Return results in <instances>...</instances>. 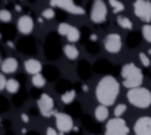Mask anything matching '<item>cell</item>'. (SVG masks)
<instances>
[{
  "instance_id": "44dd1931",
  "label": "cell",
  "mask_w": 151,
  "mask_h": 135,
  "mask_svg": "<svg viewBox=\"0 0 151 135\" xmlns=\"http://www.w3.org/2000/svg\"><path fill=\"white\" fill-rule=\"evenodd\" d=\"M66 38H67V40H68L70 42H77V41L79 40V38H80V32H79V29H78L77 27H72L71 32L68 33V35H67Z\"/></svg>"
},
{
  "instance_id": "4dcf8cb0",
  "label": "cell",
  "mask_w": 151,
  "mask_h": 135,
  "mask_svg": "<svg viewBox=\"0 0 151 135\" xmlns=\"http://www.w3.org/2000/svg\"><path fill=\"white\" fill-rule=\"evenodd\" d=\"M21 119H22V121H24L25 123H28V121H29L28 115H27V114H25V113H22V114H21Z\"/></svg>"
},
{
  "instance_id": "5b68a950",
  "label": "cell",
  "mask_w": 151,
  "mask_h": 135,
  "mask_svg": "<svg viewBox=\"0 0 151 135\" xmlns=\"http://www.w3.org/2000/svg\"><path fill=\"white\" fill-rule=\"evenodd\" d=\"M134 14L139 18V20L144 22L151 21V2L146 0H137L133 2Z\"/></svg>"
},
{
  "instance_id": "d4e9b609",
  "label": "cell",
  "mask_w": 151,
  "mask_h": 135,
  "mask_svg": "<svg viewBox=\"0 0 151 135\" xmlns=\"http://www.w3.org/2000/svg\"><path fill=\"white\" fill-rule=\"evenodd\" d=\"M0 20L2 22H9L12 20V14L7 9H1L0 11Z\"/></svg>"
},
{
  "instance_id": "ffe728a7",
  "label": "cell",
  "mask_w": 151,
  "mask_h": 135,
  "mask_svg": "<svg viewBox=\"0 0 151 135\" xmlns=\"http://www.w3.org/2000/svg\"><path fill=\"white\" fill-rule=\"evenodd\" d=\"M32 83L34 85V87L41 88V87L45 86L46 80H45V77H44L41 74H37V75H33V77H32Z\"/></svg>"
},
{
  "instance_id": "8fae6325",
  "label": "cell",
  "mask_w": 151,
  "mask_h": 135,
  "mask_svg": "<svg viewBox=\"0 0 151 135\" xmlns=\"http://www.w3.org/2000/svg\"><path fill=\"white\" fill-rule=\"evenodd\" d=\"M136 135H151V117L142 116L139 117L133 127Z\"/></svg>"
},
{
  "instance_id": "2e32d148",
  "label": "cell",
  "mask_w": 151,
  "mask_h": 135,
  "mask_svg": "<svg viewBox=\"0 0 151 135\" xmlns=\"http://www.w3.org/2000/svg\"><path fill=\"white\" fill-rule=\"evenodd\" d=\"M94 116L98 121H105L109 116V109L106 106H103V104H99L96 110H94Z\"/></svg>"
},
{
  "instance_id": "1f68e13d",
  "label": "cell",
  "mask_w": 151,
  "mask_h": 135,
  "mask_svg": "<svg viewBox=\"0 0 151 135\" xmlns=\"http://www.w3.org/2000/svg\"><path fill=\"white\" fill-rule=\"evenodd\" d=\"M91 40H97V35H91Z\"/></svg>"
},
{
  "instance_id": "d6986e66",
  "label": "cell",
  "mask_w": 151,
  "mask_h": 135,
  "mask_svg": "<svg viewBox=\"0 0 151 135\" xmlns=\"http://www.w3.org/2000/svg\"><path fill=\"white\" fill-rule=\"evenodd\" d=\"M6 89L9 93H17L19 90V82L15 79H8L7 85H6Z\"/></svg>"
},
{
  "instance_id": "9a60e30c",
  "label": "cell",
  "mask_w": 151,
  "mask_h": 135,
  "mask_svg": "<svg viewBox=\"0 0 151 135\" xmlns=\"http://www.w3.org/2000/svg\"><path fill=\"white\" fill-rule=\"evenodd\" d=\"M64 53H65L66 58L70 59V60H76L79 56L78 48L74 45H72V43H67V45L64 46Z\"/></svg>"
},
{
  "instance_id": "30bf717a",
  "label": "cell",
  "mask_w": 151,
  "mask_h": 135,
  "mask_svg": "<svg viewBox=\"0 0 151 135\" xmlns=\"http://www.w3.org/2000/svg\"><path fill=\"white\" fill-rule=\"evenodd\" d=\"M104 47L110 53H118L122 48V39L117 33H110L104 40Z\"/></svg>"
},
{
  "instance_id": "52a82bcc",
  "label": "cell",
  "mask_w": 151,
  "mask_h": 135,
  "mask_svg": "<svg viewBox=\"0 0 151 135\" xmlns=\"http://www.w3.org/2000/svg\"><path fill=\"white\" fill-rule=\"evenodd\" d=\"M51 6L53 7H59L71 14H77V15H81L85 13V9L81 7V6H78L76 5L73 1L71 0H52L50 1Z\"/></svg>"
},
{
  "instance_id": "7c38bea8",
  "label": "cell",
  "mask_w": 151,
  "mask_h": 135,
  "mask_svg": "<svg viewBox=\"0 0 151 135\" xmlns=\"http://www.w3.org/2000/svg\"><path fill=\"white\" fill-rule=\"evenodd\" d=\"M33 20L29 15H21L18 20V29L21 34H29L33 31Z\"/></svg>"
},
{
  "instance_id": "7402d4cb",
  "label": "cell",
  "mask_w": 151,
  "mask_h": 135,
  "mask_svg": "<svg viewBox=\"0 0 151 135\" xmlns=\"http://www.w3.org/2000/svg\"><path fill=\"white\" fill-rule=\"evenodd\" d=\"M72 27H73V26H71L70 23L61 22V23H59V26H58V32H59L60 35H65V36H67L68 33L71 32Z\"/></svg>"
},
{
  "instance_id": "603a6c76",
  "label": "cell",
  "mask_w": 151,
  "mask_h": 135,
  "mask_svg": "<svg viewBox=\"0 0 151 135\" xmlns=\"http://www.w3.org/2000/svg\"><path fill=\"white\" fill-rule=\"evenodd\" d=\"M111 7L113 8V13H120L125 9V6L120 2V1H117V0H110L109 1Z\"/></svg>"
},
{
  "instance_id": "4316f807",
  "label": "cell",
  "mask_w": 151,
  "mask_h": 135,
  "mask_svg": "<svg viewBox=\"0 0 151 135\" xmlns=\"http://www.w3.org/2000/svg\"><path fill=\"white\" fill-rule=\"evenodd\" d=\"M41 15H42V18H44V19L50 20V19H53V18H54L55 13H54L53 8H46V9H44V11H42Z\"/></svg>"
},
{
  "instance_id": "5bb4252c",
  "label": "cell",
  "mask_w": 151,
  "mask_h": 135,
  "mask_svg": "<svg viewBox=\"0 0 151 135\" xmlns=\"http://www.w3.org/2000/svg\"><path fill=\"white\" fill-rule=\"evenodd\" d=\"M18 68V61L14 58H7L1 63V72L2 74H11L14 73Z\"/></svg>"
},
{
  "instance_id": "83f0119b",
  "label": "cell",
  "mask_w": 151,
  "mask_h": 135,
  "mask_svg": "<svg viewBox=\"0 0 151 135\" xmlns=\"http://www.w3.org/2000/svg\"><path fill=\"white\" fill-rule=\"evenodd\" d=\"M139 60H140L142 65L145 66V67H147L150 65V58L145 53H139Z\"/></svg>"
},
{
  "instance_id": "cb8c5ba5",
  "label": "cell",
  "mask_w": 151,
  "mask_h": 135,
  "mask_svg": "<svg viewBox=\"0 0 151 135\" xmlns=\"http://www.w3.org/2000/svg\"><path fill=\"white\" fill-rule=\"evenodd\" d=\"M142 32H143V36L145 38V40L147 42H151V25L145 23L142 28Z\"/></svg>"
},
{
  "instance_id": "7a4b0ae2",
  "label": "cell",
  "mask_w": 151,
  "mask_h": 135,
  "mask_svg": "<svg viewBox=\"0 0 151 135\" xmlns=\"http://www.w3.org/2000/svg\"><path fill=\"white\" fill-rule=\"evenodd\" d=\"M120 76L123 79V85L124 87L132 89L140 87L143 83V74L142 70L132 62L125 63L120 70Z\"/></svg>"
},
{
  "instance_id": "484cf974",
  "label": "cell",
  "mask_w": 151,
  "mask_h": 135,
  "mask_svg": "<svg viewBox=\"0 0 151 135\" xmlns=\"http://www.w3.org/2000/svg\"><path fill=\"white\" fill-rule=\"evenodd\" d=\"M125 110H126V106L124 103H120V104L116 106V108H114V116L116 117H120L125 113Z\"/></svg>"
},
{
  "instance_id": "8992f818",
  "label": "cell",
  "mask_w": 151,
  "mask_h": 135,
  "mask_svg": "<svg viewBox=\"0 0 151 135\" xmlns=\"http://www.w3.org/2000/svg\"><path fill=\"white\" fill-rule=\"evenodd\" d=\"M106 15H107V8L104 1L101 0H96L92 5L91 8V21L94 23H101L106 20Z\"/></svg>"
},
{
  "instance_id": "e0dca14e",
  "label": "cell",
  "mask_w": 151,
  "mask_h": 135,
  "mask_svg": "<svg viewBox=\"0 0 151 135\" xmlns=\"http://www.w3.org/2000/svg\"><path fill=\"white\" fill-rule=\"evenodd\" d=\"M118 25L124 29H131L132 28V21L127 16H118L117 19Z\"/></svg>"
},
{
  "instance_id": "f1b7e54d",
  "label": "cell",
  "mask_w": 151,
  "mask_h": 135,
  "mask_svg": "<svg viewBox=\"0 0 151 135\" xmlns=\"http://www.w3.org/2000/svg\"><path fill=\"white\" fill-rule=\"evenodd\" d=\"M6 85H7V80L5 77L4 74H0V90L6 89Z\"/></svg>"
},
{
  "instance_id": "ba28073f",
  "label": "cell",
  "mask_w": 151,
  "mask_h": 135,
  "mask_svg": "<svg viewBox=\"0 0 151 135\" xmlns=\"http://www.w3.org/2000/svg\"><path fill=\"white\" fill-rule=\"evenodd\" d=\"M38 107H39L41 115L45 117H50L51 115H54V113H55L54 112V101L46 93L41 94V96L38 101Z\"/></svg>"
},
{
  "instance_id": "6da1fadb",
  "label": "cell",
  "mask_w": 151,
  "mask_h": 135,
  "mask_svg": "<svg viewBox=\"0 0 151 135\" xmlns=\"http://www.w3.org/2000/svg\"><path fill=\"white\" fill-rule=\"evenodd\" d=\"M119 94V82L116 77L106 75L101 77L96 88V97L103 106H112Z\"/></svg>"
},
{
  "instance_id": "4fadbf2b",
  "label": "cell",
  "mask_w": 151,
  "mask_h": 135,
  "mask_svg": "<svg viewBox=\"0 0 151 135\" xmlns=\"http://www.w3.org/2000/svg\"><path fill=\"white\" fill-rule=\"evenodd\" d=\"M24 67L26 69V72L28 74H33V75H37V74H40L41 69H42V66H41V62L35 60V59H28L24 62Z\"/></svg>"
},
{
  "instance_id": "f546056e",
  "label": "cell",
  "mask_w": 151,
  "mask_h": 135,
  "mask_svg": "<svg viewBox=\"0 0 151 135\" xmlns=\"http://www.w3.org/2000/svg\"><path fill=\"white\" fill-rule=\"evenodd\" d=\"M46 135H58V133H57V130H55L54 128L48 127V128L46 129Z\"/></svg>"
},
{
  "instance_id": "ac0fdd59",
  "label": "cell",
  "mask_w": 151,
  "mask_h": 135,
  "mask_svg": "<svg viewBox=\"0 0 151 135\" xmlns=\"http://www.w3.org/2000/svg\"><path fill=\"white\" fill-rule=\"evenodd\" d=\"M74 99H76V90H73V89L67 90V92H65V93L61 95V101H63L65 104L71 103Z\"/></svg>"
},
{
  "instance_id": "3957f363",
  "label": "cell",
  "mask_w": 151,
  "mask_h": 135,
  "mask_svg": "<svg viewBox=\"0 0 151 135\" xmlns=\"http://www.w3.org/2000/svg\"><path fill=\"white\" fill-rule=\"evenodd\" d=\"M129 102L137 108H147L151 104V92L144 87H137L129 89L127 94Z\"/></svg>"
},
{
  "instance_id": "277c9868",
  "label": "cell",
  "mask_w": 151,
  "mask_h": 135,
  "mask_svg": "<svg viewBox=\"0 0 151 135\" xmlns=\"http://www.w3.org/2000/svg\"><path fill=\"white\" fill-rule=\"evenodd\" d=\"M130 129L122 117H113L106 122L105 135H127Z\"/></svg>"
},
{
  "instance_id": "9c48e42d",
  "label": "cell",
  "mask_w": 151,
  "mask_h": 135,
  "mask_svg": "<svg viewBox=\"0 0 151 135\" xmlns=\"http://www.w3.org/2000/svg\"><path fill=\"white\" fill-rule=\"evenodd\" d=\"M54 117H55V124H57V129L61 133H67L73 128V120L68 114L65 113H59L55 112L54 113Z\"/></svg>"
},
{
  "instance_id": "d6a6232c",
  "label": "cell",
  "mask_w": 151,
  "mask_h": 135,
  "mask_svg": "<svg viewBox=\"0 0 151 135\" xmlns=\"http://www.w3.org/2000/svg\"><path fill=\"white\" fill-rule=\"evenodd\" d=\"M15 9H17V11H21V7H20V6H15Z\"/></svg>"
}]
</instances>
